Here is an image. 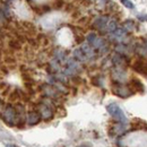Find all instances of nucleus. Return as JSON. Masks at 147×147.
<instances>
[{"label":"nucleus","instance_id":"obj_5","mask_svg":"<svg viewBox=\"0 0 147 147\" xmlns=\"http://www.w3.org/2000/svg\"><path fill=\"white\" fill-rule=\"evenodd\" d=\"M40 120H41V115H40V113L36 112V111H32V112H30L27 114V122L31 126L38 123Z\"/></svg>","mask_w":147,"mask_h":147},{"label":"nucleus","instance_id":"obj_12","mask_svg":"<svg viewBox=\"0 0 147 147\" xmlns=\"http://www.w3.org/2000/svg\"><path fill=\"white\" fill-rule=\"evenodd\" d=\"M146 47H147V40H146Z\"/></svg>","mask_w":147,"mask_h":147},{"label":"nucleus","instance_id":"obj_8","mask_svg":"<svg viewBox=\"0 0 147 147\" xmlns=\"http://www.w3.org/2000/svg\"><path fill=\"white\" fill-rule=\"evenodd\" d=\"M74 55H75V57H76L77 59H79L80 61H85L86 58H87V57L85 55V53L82 51V49H77V50H75Z\"/></svg>","mask_w":147,"mask_h":147},{"label":"nucleus","instance_id":"obj_6","mask_svg":"<svg viewBox=\"0 0 147 147\" xmlns=\"http://www.w3.org/2000/svg\"><path fill=\"white\" fill-rule=\"evenodd\" d=\"M134 68H135V70L138 71V73L147 75V63L144 62V61H137V62L134 65Z\"/></svg>","mask_w":147,"mask_h":147},{"label":"nucleus","instance_id":"obj_9","mask_svg":"<svg viewBox=\"0 0 147 147\" xmlns=\"http://www.w3.org/2000/svg\"><path fill=\"white\" fill-rule=\"evenodd\" d=\"M121 3L125 6V7H127L129 9H132L135 6H134V3L130 1V0H121Z\"/></svg>","mask_w":147,"mask_h":147},{"label":"nucleus","instance_id":"obj_3","mask_svg":"<svg viewBox=\"0 0 147 147\" xmlns=\"http://www.w3.org/2000/svg\"><path fill=\"white\" fill-rule=\"evenodd\" d=\"M113 93L115 94V95H118V96H120V97H129L132 92H131V90L127 87V86H125V85H115L114 87H113Z\"/></svg>","mask_w":147,"mask_h":147},{"label":"nucleus","instance_id":"obj_10","mask_svg":"<svg viewBox=\"0 0 147 147\" xmlns=\"http://www.w3.org/2000/svg\"><path fill=\"white\" fill-rule=\"evenodd\" d=\"M113 33H114V35H117V36H123V35L126 34L125 30H122V28H117Z\"/></svg>","mask_w":147,"mask_h":147},{"label":"nucleus","instance_id":"obj_1","mask_svg":"<svg viewBox=\"0 0 147 147\" xmlns=\"http://www.w3.org/2000/svg\"><path fill=\"white\" fill-rule=\"evenodd\" d=\"M3 120L6 121V123H8L9 126H13L15 123L19 122L18 113L16 108H13L11 105H8L5 111H3Z\"/></svg>","mask_w":147,"mask_h":147},{"label":"nucleus","instance_id":"obj_7","mask_svg":"<svg viewBox=\"0 0 147 147\" xmlns=\"http://www.w3.org/2000/svg\"><path fill=\"white\" fill-rule=\"evenodd\" d=\"M108 24H109V18L107 16H102V17L96 19V22H95V25L98 28H103V27L108 26Z\"/></svg>","mask_w":147,"mask_h":147},{"label":"nucleus","instance_id":"obj_11","mask_svg":"<svg viewBox=\"0 0 147 147\" xmlns=\"http://www.w3.org/2000/svg\"><path fill=\"white\" fill-rule=\"evenodd\" d=\"M138 19H140V20H143V22H145V20H147V15H139L138 16Z\"/></svg>","mask_w":147,"mask_h":147},{"label":"nucleus","instance_id":"obj_2","mask_svg":"<svg viewBox=\"0 0 147 147\" xmlns=\"http://www.w3.org/2000/svg\"><path fill=\"white\" fill-rule=\"evenodd\" d=\"M107 110H108V112L111 114V117H113L114 119H117V120H119V121H121V122H126V121H127V118H126L123 111L120 109V107H119L118 104L111 103V104H109V105L107 107Z\"/></svg>","mask_w":147,"mask_h":147},{"label":"nucleus","instance_id":"obj_4","mask_svg":"<svg viewBox=\"0 0 147 147\" xmlns=\"http://www.w3.org/2000/svg\"><path fill=\"white\" fill-rule=\"evenodd\" d=\"M40 115L44 119V120H49V119H51L52 117H53V112L52 110L48 107V105H45V104H41L40 105Z\"/></svg>","mask_w":147,"mask_h":147}]
</instances>
